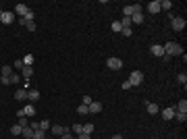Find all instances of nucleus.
Returning <instances> with one entry per match:
<instances>
[{"label":"nucleus","instance_id":"f257e3e1","mask_svg":"<svg viewBox=\"0 0 187 139\" xmlns=\"http://www.w3.org/2000/svg\"><path fill=\"white\" fill-rule=\"evenodd\" d=\"M162 50H164V56L162 58H171V56H183V48H181L177 42H166V46H162Z\"/></svg>","mask_w":187,"mask_h":139},{"label":"nucleus","instance_id":"f03ea898","mask_svg":"<svg viewBox=\"0 0 187 139\" xmlns=\"http://www.w3.org/2000/svg\"><path fill=\"white\" fill-rule=\"evenodd\" d=\"M127 81L131 83V87H137V85H141V83H144V73H141V71H133V73H131V77H129Z\"/></svg>","mask_w":187,"mask_h":139},{"label":"nucleus","instance_id":"7ed1b4c3","mask_svg":"<svg viewBox=\"0 0 187 139\" xmlns=\"http://www.w3.org/2000/svg\"><path fill=\"white\" fill-rule=\"evenodd\" d=\"M106 67H108L110 71H121V69H123V60L117 58V56H110V58L106 60Z\"/></svg>","mask_w":187,"mask_h":139},{"label":"nucleus","instance_id":"20e7f679","mask_svg":"<svg viewBox=\"0 0 187 139\" xmlns=\"http://www.w3.org/2000/svg\"><path fill=\"white\" fill-rule=\"evenodd\" d=\"M185 19H183V17H175L173 21H171V27L175 29V31H183V29H185Z\"/></svg>","mask_w":187,"mask_h":139},{"label":"nucleus","instance_id":"39448f33","mask_svg":"<svg viewBox=\"0 0 187 139\" xmlns=\"http://www.w3.org/2000/svg\"><path fill=\"white\" fill-rule=\"evenodd\" d=\"M0 21L4 23V25H11V23H15V13H11V11H7V13H2V17H0Z\"/></svg>","mask_w":187,"mask_h":139},{"label":"nucleus","instance_id":"423d86ee","mask_svg":"<svg viewBox=\"0 0 187 139\" xmlns=\"http://www.w3.org/2000/svg\"><path fill=\"white\" fill-rule=\"evenodd\" d=\"M148 11H150L152 15L160 13V0H154V2H150V4H148Z\"/></svg>","mask_w":187,"mask_h":139},{"label":"nucleus","instance_id":"0eeeda50","mask_svg":"<svg viewBox=\"0 0 187 139\" xmlns=\"http://www.w3.org/2000/svg\"><path fill=\"white\" fill-rule=\"evenodd\" d=\"M67 131H69V129H65L62 125H54V127H52V135H56V137H60V135H65Z\"/></svg>","mask_w":187,"mask_h":139},{"label":"nucleus","instance_id":"6e6552de","mask_svg":"<svg viewBox=\"0 0 187 139\" xmlns=\"http://www.w3.org/2000/svg\"><path fill=\"white\" fill-rule=\"evenodd\" d=\"M27 100H31V104L40 100V91L38 89H27Z\"/></svg>","mask_w":187,"mask_h":139},{"label":"nucleus","instance_id":"1a4fd4ad","mask_svg":"<svg viewBox=\"0 0 187 139\" xmlns=\"http://www.w3.org/2000/svg\"><path fill=\"white\" fill-rule=\"evenodd\" d=\"M15 100H17V102L27 100V89H17V91H15Z\"/></svg>","mask_w":187,"mask_h":139},{"label":"nucleus","instance_id":"9d476101","mask_svg":"<svg viewBox=\"0 0 187 139\" xmlns=\"http://www.w3.org/2000/svg\"><path fill=\"white\" fill-rule=\"evenodd\" d=\"M27 11H29L27 4H17V7H15V15H19V17H25Z\"/></svg>","mask_w":187,"mask_h":139},{"label":"nucleus","instance_id":"9b49d317","mask_svg":"<svg viewBox=\"0 0 187 139\" xmlns=\"http://www.w3.org/2000/svg\"><path fill=\"white\" fill-rule=\"evenodd\" d=\"M150 52H152L154 56H164V50H162V46H160V44H154L152 48H150Z\"/></svg>","mask_w":187,"mask_h":139},{"label":"nucleus","instance_id":"f8f14e48","mask_svg":"<svg viewBox=\"0 0 187 139\" xmlns=\"http://www.w3.org/2000/svg\"><path fill=\"white\" fill-rule=\"evenodd\" d=\"M87 108H90L91 114H98V112H102V104H100V102H91Z\"/></svg>","mask_w":187,"mask_h":139},{"label":"nucleus","instance_id":"ddd939ff","mask_svg":"<svg viewBox=\"0 0 187 139\" xmlns=\"http://www.w3.org/2000/svg\"><path fill=\"white\" fill-rule=\"evenodd\" d=\"M175 108H164V110H162V118H164V120H171V118L175 116Z\"/></svg>","mask_w":187,"mask_h":139},{"label":"nucleus","instance_id":"4468645a","mask_svg":"<svg viewBox=\"0 0 187 139\" xmlns=\"http://www.w3.org/2000/svg\"><path fill=\"white\" fill-rule=\"evenodd\" d=\"M11 75H13V67L4 64V67L0 69V77H11Z\"/></svg>","mask_w":187,"mask_h":139},{"label":"nucleus","instance_id":"2eb2a0df","mask_svg":"<svg viewBox=\"0 0 187 139\" xmlns=\"http://www.w3.org/2000/svg\"><path fill=\"white\" fill-rule=\"evenodd\" d=\"M21 60H23V64H25V67H33V54H25Z\"/></svg>","mask_w":187,"mask_h":139},{"label":"nucleus","instance_id":"dca6fc26","mask_svg":"<svg viewBox=\"0 0 187 139\" xmlns=\"http://www.w3.org/2000/svg\"><path fill=\"white\" fill-rule=\"evenodd\" d=\"M145 108H148V112H150V114H158V106L156 104H152V102H145Z\"/></svg>","mask_w":187,"mask_h":139},{"label":"nucleus","instance_id":"f3484780","mask_svg":"<svg viewBox=\"0 0 187 139\" xmlns=\"http://www.w3.org/2000/svg\"><path fill=\"white\" fill-rule=\"evenodd\" d=\"M171 8H173L171 0H160V11H171Z\"/></svg>","mask_w":187,"mask_h":139},{"label":"nucleus","instance_id":"a211bd4d","mask_svg":"<svg viewBox=\"0 0 187 139\" xmlns=\"http://www.w3.org/2000/svg\"><path fill=\"white\" fill-rule=\"evenodd\" d=\"M131 23H144V13H135V15H131Z\"/></svg>","mask_w":187,"mask_h":139},{"label":"nucleus","instance_id":"6ab92c4d","mask_svg":"<svg viewBox=\"0 0 187 139\" xmlns=\"http://www.w3.org/2000/svg\"><path fill=\"white\" fill-rule=\"evenodd\" d=\"M23 112H25V116H35V106L31 104V106H25L23 108Z\"/></svg>","mask_w":187,"mask_h":139},{"label":"nucleus","instance_id":"aec40b11","mask_svg":"<svg viewBox=\"0 0 187 139\" xmlns=\"http://www.w3.org/2000/svg\"><path fill=\"white\" fill-rule=\"evenodd\" d=\"M110 29L114 33H121L123 31V25H121V21H114V23H110Z\"/></svg>","mask_w":187,"mask_h":139},{"label":"nucleus","instance_id":"412c9836","mask_svg":"<svg viewBox=\"0 0 187 139\" xmlns=\"http://www.w3.org/2000/svg\"><path fill=\"white\" fill-rule=\"evenodd\" d=\"M77 114H81V116H85V114H90V108L85 104H81V106H77Z\"/></svg>","mask_w":187,"mask_h":139},{"label":"nucleus","instance_id":"4be33fe9","mask_svg":"<svg viewBox=\"0 0 187 139\" xmlns=\"http://www.w3.org/2000/svg\"><path fill=\"white\" fill-rule=\"evenodd\" d=\"M21 135H23V137H27V139H33V129H31V127H25Z\"/></svg>","mask_w":187,"mask_h":139},{"label":"nucleus","instance_id":"5701e85b","mask_svg":"<svg viewBox=\"0 0 187 139\" xmlns=\"http://www.w3.org/2000/svg\"><path fill=\"white\" fill-rule=\"evenodd\" d=\"M21 73H23V77H25V79H29V77L33 75V67H23V71H21Z\"/></svg>","mask_w":187,"mask_h":139},{"label":"nucleus","instance_id":"b1692460","mask_svg":"<svg viewBox=\"0 0 187 139\" xmlns=\"http://www.w3.org/2000/svg\"><path fill=\"white\" fill-rule=\"evenodd\" d=\"M173 118H177L179 123H185V120H187V112H175Z\"/></svg>","mask_w":187,"mask_h":139},{"label":"nucleus","instance_id":"393cba45","mask_svg":"<svg viewBox=\"0 0 187 139\" xmlns=\"http://www.w3.org/2000/svg\"><path fill=\"white\" fill-rule=\"evenodd\" d=\"M177 112H187V100H181L177 104Z\"/></svg>","mask_w":187,"mask_h":139},{"label":"nucleus","instance_id":"a878e982","mask_svg":"<svg viewBox=\"0 0 187 139\" xmlns=\"http://www.w3.org/2000/svg\"><path fill=\"white\" fill-rule=\"evenodd\" d=\"M17 125L21 127V129H25V127H29V120H27V116H19V123Z\"/></svg>","mask_w":187,"mask_h":139},{"label":"nucleus","instance_id":"bb28decb","mask_svg":"<svg viewBox=\"0 0 187 139\" xmlns=\"http://www.w3.org/2000/svg\"><path fill=\"white\" fill-rule=\"evenodd\" d=\"M33 139H46V131H42V129L33 131Z\"/></svg>","mask_w":187,"mask_h":139},{"label":"nucleus","instance_id":"cd10ccee","mask_svg":"<svg viewBox=\"0 0 187 139\" xmlns=\"http://www.w3.org/2000/svg\"><path fill=\"white\" fill-rule=\"evenodd\" d=\"M11 79V83H15V85H19L21 83V75H17V73H13V75L8 77Z\"/></svg>","mask_w":187,"mask_h":139},{"label":"nucleus","instance_id":"c85d7f7f","mask_svg":"<svg viewBox=\"0 0 187 139\" xmlns=\"http://www.w3.org/2000/svg\"><path fill=\"white\" fill-rule=\"evenodd\" d=\"M83 133L91 135V133H94V125H91V123H85V125H83Z\"/></svg>","mask_w":187,"mask_h":139},{"label":"nucleus","instance_id":"c756f323","mask_svg":"<svg viewBox=\"0 0 187 139\" xmlns=\"http://www.w3.org/2000/svg\"><path fill=\"white\" fill-rule=\"evenodd\" d=\"M11 133H13V135H17V137H19L21 133H23V129H21L19 125H13V127H11Z\"/></svg>","mask_w":187,"mask_h":139},{"label":"nucleus","instance_id":"7c9ffc66","mask_svg":"<svg viewBox=\"0 0 187 139\" xmlns=\"http://www.w3.org/2000/svg\"><path fill=\"white\" fill-rule=\"evenodd\" d=\"M121 25H123V27H131V25H133L131 17H123V19H121Z\"/></svg>","mask_w":187,"mask_h":139},{"label":"nucleus","instance_id":"2f4dec72","mask_svg":"<svg viewBox=\"0 0 187 139\" xmlns=\"http://www.w3.org/2000/svg\"><path fill=\"white\" fill-rule=\"evenodd\" d=\"M73 133H75V135H81V133H83V125L75 123V125H73Z\"/></svg>","mask_w":187,"mask_h":139},{"label":"nucleus","instance_id":"473e14b6","mask_svg":"<svg viewBox=\"0 0 187 139\" xmlns=\"http://www.w3.org/2000/svg\"><path fill=\"white\" fill-rule=\"evenodd\" d=\"M40 129L42 131H48L50 129V120H40Z\"/></svg>","mask_w":187,"mask_h":139},{"label":"nucleus","instance_id":"72a5a7b5","mask_svg":"<svg viewBox=\"0 0 187 139\" xmlns=\"http://www.w3.org/2000/svg\"><path fill=\"white\" fill-rule=\"evenodd\" d=\"M23 19H25V21H27V23H31V21H33V11H27Z\"/></svg>","mask_w":187,"mask_h":139},{"label":"nucleus","instance_id":"f704fd0d","mask_svg":"<svg viewBox=\"0 0 187 139\" xmlns=\"http://www.w3.org/2000/svg\"><path fill=\"white\" fill-rule=\"evenodd\" d=\"M23 67H25V64H23V60H15V69H17V73H19V71H23Z\"/></svg>","mask_w":187,"mask_h":139},{"label":"nucleus","instance_id":"c9c22d12","mask_svg":"<svg viewBox=\"0 0 187 139\" xmlns=\"http://www.w3.org/2000/svg\"><path fill=\"white\" fill-rule=\"evenodd\" d=\"M177 79H179V83H183V85L187 83V75H185V73H181V75L177 77Z\"/></svg>","mask_w":187,"mask_h":139},{"label":"nucleus","instance_id":"e433bc0d","mask_svg":"<svg viewBox=\"0 0 187 139\" xmlns=\"http://www.w3.org/2000/svg\"><path fill=\"white\" fill-rule=\"evenodd\" d=\"M91 102H94V100H91L90 96H83V102H81V104H85V106H90Z\"/></svg>","mask_w":187,"mask_h":139},{"label":"nucleus","instance_id":"4c0bfd02","mask_svg":"<svg viewBox=\"0 0 187 139\" xmlns=\"http://www.w3.org/2000/svg\"><path fill=\"white\" fill-rule=\"evenodd\" d=\"M121 33H123L125 37H129V35H131V27H123V31H121Z\"/></svg>","mask_w":187,"mask_h":139},{"label":"nucleus","instance_id":"58836bf2","mask_svg":"<svg viewBox=\"0 0 187 139\" xmlns=\"http://www.w3.org/2000/svg\"><path fill=\"white\" fill-rule=\"evenodd\" d=\"M75 139H91V135H87V133H81V135H77Z\"/></svg>","mask_w":187,"mask_h":139},{"label":"nucleus","instance_id":"ea45409f","mask_svg":"<svg viewBox=\"0 0 187 139\" xmlns=\"http://www.w3.org/2000/svg\"><path fill=\"white\" fill-rule=\"evenodd\" d=\"M60 139H75V137L71 135V131H67V133H65V135H60Z\"/></svg>","mask_w":187,"mask_h":139},{"label":"nucleus","instance_id":"a19ab883","mask_svg":"<svg viewBox=\"0 0 187 139\" xmlns=\"http://www.w3.org/2000/svg\"><path fill=\"white\" fill-rule=\"evenodd\" d=\"M0 81H2V85H11V79L8 77H0Z\"/></svg>","mask_w":187,"mask_h":139},{"label":"nucleus","instance_id":"79ce46f5","mask_svg":"<svg viewBox=\"0 0 187 139\" xmlns=\"http://www.w3.org/2000/svg\"><path fill=\"white\" fill-rule=\"evenodd\" d=\"M25 27H27V29H29V31H35V23H33V21H31V23H27V25H25Z\"/></svg>","mask_w":187,"mask_h":139},{"label":"nucleus","instance_id":"37998d69","mask_svg":"<svg viewBox=\"0 0 187 139\" xmlns=\"http://www.w3.org/2000/svg\"><path fill=\"white\" fill-rule=\"evenodd\" d=\"M121 87H123V89H131V83H129V81H123V85H121Z\"/></svg>","mask_w":187,"mask_h":139},{"label":"nucleus","instance_id":"c03bdc74","mask_svg":"<svg viewBox=\"0 0 187 139\" xmlns=\"http://www.w3.org/2000/svg\"><path fill=\"white\" fill-rule=\"evenodd\" d=\"M17 23H19V25H27V21H25L23 17H17Z\"/></svg>","mask_w":187,"mask_h":139},{"label":"nucleus","instance_id":"a18cd8bd","mask_svg":"<svg viewBox=\"0 0 187 139\" xmlns=\"http://www.w3.org/2000/svg\"><path fill=\"white\" fill-rule=\"evenodd\" d=\"M29 127H31L33 131H38V129H40V123H29Z\"/></svg>","mask_w":187,"mask_h":139},{"label":"nucleus","instance_id":"49530a36","mask_svg":"<svg viewBox=\"0 0 187 139\" xmlns=\"http://www.w3.org/2000/svg\"><path fill=\"white\" fill-rule=\"evenodd\" d=\"M112 139H123V135H112Z\"/></svg>","mask_w":187,"mask_h":139},{"label":"nucleus","instance_id":"de8ad7c7","mask_svg":"<svg viewBox=\"0 0 187 139\" xmlns=\"http://www.w3.org/2000/svg\"><path fill=\"white\" fill-rule=\"evenodd\" d=\"M2 13H4V11H0V17H2Z\"/></svg>","mask_w":187,"mask_h":139},{"label":"nucleus","instance_id":"09e8293b","mask_svg":"<svg viewBox=\"0 0 187 139\" xmlns=\"http://www.w3.org/2000/svg\"><path fill=\"white\" fill-rule=\"evenodd\" d=\"M0 69H2V67H0Z\"/></svg>","mask_w":187,"mask_h":139}]
</instances>
